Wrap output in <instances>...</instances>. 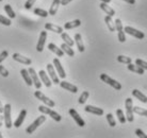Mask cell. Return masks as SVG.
<instances>
[{
	"instance_id": "1",
	"label": "cell",
	"mask_w": 147,
	"mask_h": 138,
	"mask_svg": "<svg viewBox=\"0 0 147 138\" xmlns=\"http://www.w3.org/2000/svg\"><path fill=\"white\" fill-rule=\"evenodd\" d=\"M38 111H40L42 114L49 115V116L51 117L55 121H57V122H60V121L62 120V117H61V115H59V114L57 113V112H55V111H52L49 106L40 105V106H38Z\"/></svg>"
},
{
	"instance_id": "2",
	"label": "cell",
	"mask_w": 147,
	"mask_h": 138,
	"mask_svg": "<svg viewBox=\"0 0 147 138\" xmlns=\"http://www.w3.org/2000/svg\"><path fill=\"white\" fill-rule=\"evenodd\" d=\"M45 121H46V116H45V114L40 117H37L36 119L34 120V122H32V123L30 124L29 127L26 129V133L27 134H33V132L35 131L40 125H42V124L44 123Z\"/></svg>"
},
{
	"instance_id": "3",
	"label": "cell",
	"mask_w": 147,
	"mask_h": 138,
	"mask_svg": "<svg viewBox=\"0 0 147 138\" xmlns=\"http://www.w3.org/2000/svg\"><path fill=\"white\" fill-rule=\"evenodd\" d=\"M100 80L102 81V82H105V83H107L108 85H110L111 87H113L116 90H121V84L118 83L116 80H113L112 78H110L106 73H101L100 74Z\"/></svg>"
},
{
	"instance_id": "4",
	"label": "cell",
	"mask_w": 147,
	"mask_h": 138,
	"mask_svg": "<svg viewBox=\"0 0 147 138\" xmlns=\"http://www.w3.org/2000/svg\"><path fill=\"white\" fill-rule=\"evenodd\" d=\"M11 109H12V106L10 103H7V104L4 105L3 117H4V124H5V127H7V129H11V127H13L12 119H11Z\"/></svg>"
},
{
	"instance_id": "5",
	"label": "cell",
	"mask_w": 147,
	"mask_h": 138,
	"mask_svg": "<svg viewBox=\"0 0 147 138\" xmlns=\"http://www.w3.org/2000/svg\"><path fill=\"white\" fill-rule=\"evenodd\" d=\"M125 107H126V119L129 122L133 121V105H132V99L127 98L125 101Z\"/></svg>"
},
{
	"instance_id": "6",
	"label": "cell",
	"mask_w": 147,
	"mask_h": 138,
	"mask_svg": "<svg viewBox=\"0 0 147 138\" xmlns=\"http://www.w3.org/2000/svg\"><path fill=\"white\" fill-rule=\"evenodd\" d=\"M34 97H35L36 99H38V100H40L43 103H45V104H46L47 106H49V107H53V106L55 105V103L52 101L51 99H49L48 97H46V96H45L42 91L38 90V89L34 92Z\"/></svg>"
},
{
	"instance_id": "7",
	"label": "cell",
	"mask_w": 147,
	"mask_h": 138,
	"mask_svg": "<svg viewBox=\"0 0 147 138\" xmlns=\"http://www.w3.org/2000/svg\"><path fill=\"white\" fill-rule=\"evenodd\" d=\"M124 31H125L126 33H128L129 35L136 37V38H139V40H143L144 37H145V34H144L143 32H141L139 30L134 29L132 27H129V25L124 28Z\"/></svg>"
},
{
	"instance_id": "8",
	"label": "cell",
	"mask_w": 147,
	"mask_h": 138,
	"mask_svg": "<svg viewBox=\"0 0 147 138\" xmlns=\"http://www.w3.org/2000/svg\"><path fill=\"white\" fill-rule=\"evenodd\" d=\"M28 71H29L30 76L32 78L33 85L35 86V88H36V89H40V88L42 87V81H40V79L38 78V74L35 72V70H34L32 67H30V68L28 69Z\"/></svg>"
},
{
	"instance_id": "9",
	"label": "cell",
	"mask_w": 147,
	"mask_h": 138,
	"mask_svg": "<svg viewBox=\"0 0 147 138\" xmlns=\"http://www.w3.org/2000/svg\"><path fill=\"white\" fill-rule=\"evenodd\" d=\"M47 71H48V74H49V78L51 79V81L53 82V84H60V81H59V76L57 74L55 70V66L51 65V64H48L47 65Z\"/></svg>"
},
{
	"instance_id": "10",
	"label": "cell",
	"mask_w": 147,
	"mask_h": 138,
	"mask_svg": "<svg viewBox=\"0 0 147 138\" xmlns=\"http://www.w3.org/2000/svg\"><path fill=\"white\" fill-rule=\"evenodd\" d=\"M46 38H47V32H46V31H42L40 34V38H38L37 45H36V50L38 51V52H42V51L44 50Z\"/></svg>"
},
{
	"instance_id": "11",
	"label": "cell",
	"mask_w": 147,
	"mask_h": 138,
	"mask_svg": "<svg viewBox=\"0 0 147 138\" xmlns=\"http://www.w3.org/2000/svg\"><path fill=\"white\" fill-rule=\"evenodd\" d=\"M69 115L71 117H73V119L76 121V123L79 125V127H83L85 125V122H84V120L81 118V116L79 115V114L77 113V111L76 109H69Z\"/></svg>"
},
{
	"instance_id": "12",
	"label": "cell",
	"mask_w": 147,
	"mask_h": 138,
	"mask_svg": "<svg viewBox=\"0 0 147 138\" xmlns=\"http://www.w3.org/2000/svg\"><path fill=\"white\" fill-rule=\"evenodd\" d=\"M13 60L20 63V64H24V65H31L32 64V61L29 58H26V56L22 55L20 53H14L13 54Z\"/></svg>"
},
{
	"instance_id": "13",
	"label": "cell",
	"mask_w": 147,
	"mask_h": 138,
	"mask_svg": "<svg viewBox=\"0 0 147 138\" xmlns=\"http://www.w3.org/2000/svg\"><path fill=\"white\" fill-rule=\"evenodd\" d=\"M53 66H55V70H57V72L59 73V76L61 79H65L66 78V73L64 71V69H63L62 65H61V63H60L59 58H53Z\"/></svg>"
},
{
	"instance_id": "14",
	"label": "cell",
	"mask_w": 147,
	"mask_h": 138,
	"mask_svg": "<svg viewBox=\"0 0 147 138\" xmlns=\"http://www.w3.org/2000/svg\"><path fill=\"white\" fill-rule=\"evenodd\" d=\"M38 76H40V81L45 84L46 87H50V86H51V84H52L51 79L49 78V76H48L47 73L45 72V70H40V72H38Z\"/></svg>"
},
{
	"instance_id": "15",
	"label": "cell",
	"mask_w": 147,
	"mask_h": 138,
	"mask_svg": "<svg viewBox=\"0 0 147 138\" xmlns=\"http://www.w3.org/2000/svg\"><path fill=\"white\" fill-rule=\"evenodd\" d=\"M84 111L86 113L94 114V115H97V116H102L103 115L102 109H99V107H96V106H93V105H86L84 107Z\"/></svg>"
},
{
	"instance_id": "16",
	"label": "cell",
	"mask_w": 147,
	"mask_h": 138,
	"mask_svg": "<svg viewBox=\"0 0 147 138\" xmlns=\"http://www.w3.org/2000/svg\"><path fill=\"white\" fill-rule=\"evenodd\" d=\"M60 86L63 88V89H66V90L70 91V92H73V94H76L78 92V87L76 85H73V84L68 83L66 81H62V82H60Z\"/></svg>"
},
{
	"instance_id": "17",
	"label": "cell",
	"mask_w": 147,
	"mask_h": 138,
	"mask_svg": "<svg viewBox=\"0 0 147 138\" xmlns=\"http://www.w3.org/2000/svg\"><path fill=\"white\" fill-rule=\"evenodd\" d=\"M26 116H27V111H26V109H22V111H20V113H19V115H18V117H17V119L15 120L13 127H20V125L24 123Z\"/></svg>"
},
{
	"instance_id": "18",
	"label": "cell",
	"mask_w": 147,
	"mask_h": 138,
	"mask_svg": "<svg viewBox=\"0 0 147 138\" xmlns=\"http://www.w3.org/2000/svg\"><path fill=\"white\" fill-rule=\"evenodd\" d=\"M20 74H22V79L25 80V82H26V84L28 86H32L33 85V81H32V78L30 76L28 69H22L20 70Z\"/></svg>"
},
{
	"instance_id": "19",
	"label": "cell",
	"mask_w": 147,
	"mask_h": 138,
	"mask_svg": "<svg viewBox=\"0 0 147 138\" xmlns=\"http://www.w3.org/2000/svg\"><path fill=\"white\" fill-rule=\"evenodd\" d=\"M45 29L48 30V31H51V32L58 33V34H61V33H63L62 27L57 25H53V23H50V22H47V23L45 25Z\"/></svg>"
},
{
	"instance_id": "20",
	"label": "cell",
	"mask_w": 147,
	"mask_h": 138,
	"mask_svg": "<svg viewBox=\"0 0 147 138\" xmlns=\"http://www.w3.org/2000/svg\"><path fill=\"white\" fill-rule=\"evenodd\" d=\"M48 49L51 51V52H53L55 54H57L59 58H63V55H64V51L61 49V48H59L57 45H55L53 43H50V44L48 45Z\"/></svg>"
},
{
	"instance_id": "21",
	"label": "cell",
	"mask_w": 147,
	"mask_h": 138,
	"mask_svg": "<svg viewBox=\"0 0 147 138\" xmlns=\"http://www.w3.org/2000/svg\"><path fill=\"white\" fill-rule=\"evenodd\" d=\"M75 43L77 45V48L79 52H84L85 48H84V44H83V42H82V37H81V34L77 33V34H75Z\"/></svg>"
},
{
	"instance_id": "22",
	"label": "cell",
	"mask_w": 147,
	"mask_h": 138,
	"mask_svg": "<svg viewBox=\"0 0 147 138\" xmlns=\"http://www.w3.org/2000/svg\"><path fill=\"white\" fill-rule=\"evenodd\" d=\"M60 4H61V0H53L51 3V7L49 9V15H51V16H55L57 14V12L59 10V7Z\"/></svg>"
},
{
	"instance_id": "23",
	"label": "cell",
	"mask_w": 147,
	"mask_h": 138,
	"mask_svg": "<svg viewBox=\"0 0 147 138\" xmlns=\"http://www.w3.org/2000/svg\"><path fill=\"white\" fill-rule=\"evenodd\" d=\"M100 9H101V10H102V11L105 12V13H106L107 15L111 16V17L115 15V11H114V10L111 7H109V5H108V3L101 2V3H100Z\"/></svg>"
},
{
	"instance_id": "24",
	"label": "cell",
	"mask_w": 147,
	"mask_h": 138,
	"mask_svg": "<svg viewBox=\"0 0 147 138\" xmlns=\"http://www.w3.org/2000/svg\"><path fill=\"white\" fill-rule=\"evenodd\" d=\"M81 25V20L80 19H75L73 21H68L64 25V29L70 30V29H75L77 27H80Z\"/></svg>"
},
{
	"instance_id": "25",
	"label": "cell",
	"mask_w": 147,
	"mask_h": 138,
	"mask_svg": "<svg viewBox=\"0 0 147 138\" xmlns=\"http://www.w3.org/2000/svg\"><path fill=\"white\" fill-rule=\"evenodd\" d=\"M105 22L107 23V27H108V29L110 30V32H114V31H116V28H115V22H113L111 16L107 15V16L105 17Z\"/></svg>"
},
{
	"instance_id": "26",
	"label": "cell",
	"mask_w": 147,
	"mask_h": 138,
	"mask_svg": "<svg viewBox=\"0 0 147 138\" xmlns=\"http://www.w3.org/2000/svg\"><path fill=\"white\" fill-rule=\"evenodd\" d=\"M132 94H133V97H136V99H139L141 102H143V103H147V97L143 94V92H141L139 89H133Z\"/></svg>"
},
{
	"instance_id": "27",
	"label": "cell",
	"mask_w": 147,
	"mask_h": 138,
	"mask_svg": "<svg viewBox=\"0 0 147 138\" xmlns=\"http://www.w3.org/2000/svg\"><path fill=\"white\" fill-rule=\"evenodd\" d=\"M127 68H128L129 71H132V72H136L138 73V74H144V69L141 68L140 66H138L136 64V65H133V64H128V66H127Z\"/></svg>"
},
{
	"instance_id": "28",
	"label": "cell",
	"mask_w": 147,
	"mask_h": 138,
	"mask_svg": "<svg viewBox=\"0 0 147 138\" xmlns=\"http://www.w3.org/2000/svg\"><path fill=\"white\" fill-rule=\"evenodd\" d=\"M61 49H62V50L64 51V53H66L68 56H74V55H75V51L71 49L70 46H68V45L65 44V43H63V44L61 45Z\"/></svg>"
},
{
	"instance_id": "29",
	"label": "cell",
	"mask_w": 147,
	"mask_h": 138,
	"mask_svg": "<svg viewBox=\"0 0 147 138\" xmlns=\"http://www.w3.org/2000/svg\"><path fill=\"white\" fill-rule=\"evenodd\" d=\"M61 37H62V40H64V43H65V44H67L68 46H70V47H73L74 44H75V42L70 38V36L67 34V33H65V32L61 33Z\"/></svg>"
},
{
	"instance_id": "30",
	"label": "cell",
	"mask_w": 147,
	"mask_h": 138,
	"mask_svg": "<svg viewBox=\"0 0 147 138\" xmlns=\"http://www.w3.org/2000/svg\"><path fill=\"white\" fill-rule=\"evenodd\" d=\"M4 11H5V13L7 14V16H9L10 19H13L16 17V14H15L14 10L12 9V7L10 4H5V5H4Z\"/></svg>"
},
{
	"instance_id": "31",
	"label": "cell",
	"mask_w": 147,
	"mask_h": 138,
	"mask_svg": "<svg viewBox=\"0 0 147 138\" xmlns=\"http://www.w3.org/2000/svg\"><path fill=\"white\" fill-rule=\"evenodd\" d=\"M133 113L138 114V115H140V116L147 117V109H142V107H139V106L133 107Z\"/></svg>"
},
{
	"instance_id": "32",
	"label": "cell",
	"mask_w": 147,
	"mask_h": 138,
	"mask_svg": "<svg viewBox=\"0 0 147 138\" xmlns=\"http://www.w3.org/2000/svg\"><path fill=\"white\" fill-rule=\"evenodd\" d=\"M88 97H90V92H88V91H83V92L81 94L80 97H79V99H78L79 104H84L85 102H86V100H88Z\"/></svg>"
},
{
	"instance_id": "33",
	"label": "cell",
	"mask_w": 147,
	"mask_h": 138,
	"mask_svg": "<svg viewBox=\"0 0 147 138\" xmlns=\"http://www.w3.org/2000/svg\"><path fill=\"white\" fill-rule=\"evenodd\" d=\"M34 14L37 15V16H40V17H47L49 13L47 11H45L43 9H40V7H36V9H34Z\"/></svg>"
},
{
	"instance_id": "34",
	"label": "cell",
	"mask_w": 147,
	"mask_h": 138,
	"mask_svg": "<svg viewBox=\"0 0 147 138\" xmlns=\"http://www.w3.org/2000/svg\"><path fill=\"white\" fill-rule=\"evenodd\" d=\"M116 116H117L118 120H119V122L121 123H125L126 121H127V119H126V116L124 115V113H123V111L121 109H116Z\"/></svg>"
},
{
	"instance_id": "35",
	"label": "cell",
	"mask_w": 147,
	"mask_h": 138,
	"mask_svg": "<svg viewBox=\"0 0 147 138\" xmlns=\"http://www.w3.org/2000/svg\"><path fill=\"white\" fill-rule=\"evenodd\" d=\"M117 61L121 64H130L131 63V58H128V56H125V55H118L117 56Z\"/></svg>"
},
{
	"instance_id": "36",
	"label": "cell",
	"mask_w": 147,
	"mask_h": 138,
	"mask_svg": "<svg viewBox=\"0 0 147 138\" xmlns=\"http://www.w3.org/2000/svg\"><path fill=\"white\" fill-rule=\"evenodd\" d=\"M107 121H108V123H109V125L112 127H114L115 125H116V121L114 120L113 118V115L112 114H107Z\"/></svg>"
},
{
	"instance_id": "37",
	"label": "cell",
	"mask_w": 147,
	"mask_h": 138,
	"mask_svg": "<svg viewBox=\"0 0 147 138\" xmlns=\"http://www.w3.org/2000/svg\"><path fill=\"white\" fill-rule=\"evenodd\" d=\"M0 23H2L3 25H11V19L10 18H7V17H4L3 15H1L0 14Z\"/></svg>"
},
{
	"instance_id": "38",
	"label": "cell",
	"mask_w": 147,
	"mask_h": 138,
	"mask_svg": "<svg viewBox=\"0 0 147 138\" xmlns=\"http://www.w3.org/2000/svg\"><path fill=\"white\" fill-rule=\"evenodd\" d=\"M136 64L138 66H140L141 68H143L144 70H147V62H145V61H143V60L136 58Z\"/></svg>"
},
{
	"instance_id": "39",
	"label": "cell",
	"mask_w": 147,
	"mask_h": 138,
	"mask_svg": "<svg viewBox=\"0 0 147 138\" xmlns=\"http://www.w3.org/2000/svg\"><path fill=\"white\" fill-rule=\"evenodd\" d=\"M115 28H116V31L119 32V31H123L124 30V27H123V23H121V20L119 18L115 19Z\"/></svg>"
},
{
	"instance_id": "40",
	"label": "cell",
	"mask_w": 147,
	"mask_h": 138,
	"mask_svg": "<svg viewBox=\"0 0 147 138\" xmlns=\"http://www.w3.org/2000/svg\"><path fill=\"white\" fill-rule=\"evenodd\" d=\"M117 37H118V40L121 42V43H125L126 42V35H125V31L123 30V31H119L117 34Z\"/></svg>"
},
{
	"instance_id": "41",
	"label": "cell",
	"mask_w": 147,
	"mask_h": 138,
	"mask_svg": "<svg viewBox=\"0 0 147 138\" xmlns=\"http://www.w3.org/2000/svg\"><path fill=\"white\" fill-rule=\"evenodd\" d=\"M35 1L36 0H27L26 3H25V9L26 10H30L31 7H33V4L35 3Z\"/></svg>"
},
{
	"instance_id": "42",
	"label": "cell",
	"mask_w": 147,
	"mask_h": 138,
	"mask_svg": "<svg viewBox=\"0 0 147 138\" xmlns=\"http://www.w3.org/2000/svg\"><path fill=\"white\" fill-rule=\"evenodd\" d=\"M0 74L4 78H7L9 76V71H7V69H5V67L0 65Z\"/></svg>"
},
{
	"instance_id": "43",
	"label": "cell",
	"mask_w": 147,
	"mask_h": 138,
	"mask_svg": "<svg viewBox=\"0 0 147 138\" xmlns=\"http://www.w3.org/2000/svg\"><path fill=\"white\" fill-rule=\"evenodd\" d=\"M136 135L138 137H141V138H147V135L144 133L141 129H136Z\"/></svg>"
},
{
	"instance_id": "44",
	"label": "cell",
	"mask_w": 147,
	"mask_h": 138,
	"mask_svg": "<svg viewBox=\"0 0 147 138\" xmlns=\"http://www.w3.org/2000/svg\"><path fill=\"white\" fill-rule=\"evenodd\" d=\"M7 55H9V52L7 50H3L1 53H0V64L3 62L4 60L7 58Z\"/></svg>"
},
{
	"instance_id": "45",
	"label": "cell",
	"mask_w": 147,
	"mask_h": 138,
	"mask_svg": "<svg viewBox=\"0 0 147 138\" xmlns=\"http://www.w3.org/2000/svg\"><path fill=\"white\" fill-rule=\"evenodd\" d=\"M70 1H73V0H61V4H62V5H67Z\"/></svg>"
},
{
	"instance_id": "46",
	"label": "cell",
	"mask_w": 147,
	"mask_h": 138,
	"mask_svg": "<svg viewBox=\"0 0 147 138\" xmlns=\"http://www.w3.org/2000/svg\"><path fill=\"white\" fill-rule=\"evenodd\" d=\"M123 1H125V2H127V3H130V4L136 3V0H123Z\"/></svg>"
},
{
	"instance_id": "47",
	"label": "cell",
	"mask_w": 147,
	"mask_h": 138,
	"mask_svg": "<svg viewBox=\"0 0 147 138\" xmlns=\"http://www.w3.org/2000/svg\"><path fill=\"white\" fill-rule=\"evenodd\" d=\"M3 109H4V106L1 104V102H0V114L1 113H3Z\"/></svg>"
},
{
	"instance_id": "48",
	"label": "cell",
	"mask_w": 147,
	"mask_h": 138,
	"mask_svg": "<svg viewBox=\"0 0 147 138\" xmlns=\"http://www.w3.org/2000/svg\"><path fill=\"white\" fill-rule=\"evenodd\" d=\"M100 1H101V2H105V3H109L112 0H100Z\"/></svg>"
},
{
	"instance_id": "49",
	"label": "cell",
	"mask_w": 147,
	"mask_h": 138,
	"mask_svg": "<svg viewBox=\"0 0 147 138\" xmlns=\"http://www.w3.org/2000/svg\"><path fill=\"white\" fill-rule=\"evenodd\" d=\"M2 120H4V117L3 116H0V121H2Z\"/></svg>"
},
{
	"instance_id": "50",
	"label": "cell",
	"mask_w": 147,
	"mask_h": 138,
	"mask_svg": "<svg viewBox=\"0 0 147 138\" xmlns=\"http://www.w3.org/2000/svg\"><path fill=\"white\" fill-rule=\"evenodd\" d=\"M1 125H2V121H0V127H1Z\"/></svg>"
},
{
	"instance_id": "51",
	"label": "cell",
	"mask_w": 147,
	"mask_h": 138,
	"mask_svg": "<svg viewBox=\"0 0 147 138\" xmlns=\"http://www.w3.org/2000/svg\"><path fill=\"white\" fill-rule=\"evenodd\" d=\"M1 137H2V136H1V133H0V138H1Z\"/></svg>"
},
{
	"instance_id": "52",
	"label": "cell",
	"mask_w": 147,
	"mask_h": 138,
	"mask_svg": "<svg viewBox=\"0 0 147 138\" xmlns=\"http://www.w3.org/2000/svg\"><path fill=\"white\" fill-rule=\"evenodd\" d=\"M0 1H2V0H0Z\"/></svg>"
}]
</instances>
